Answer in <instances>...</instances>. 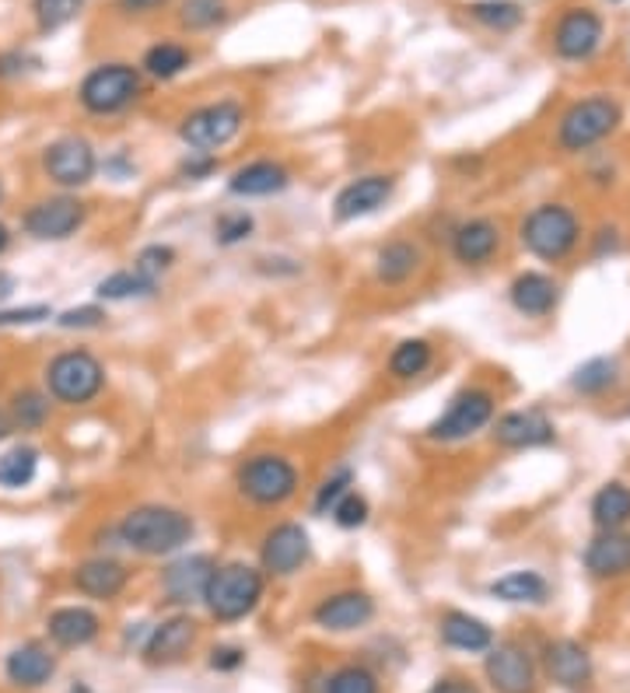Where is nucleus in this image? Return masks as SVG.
<instances>
[{"label":"nucleus","instance_id":"1","mask_svg":"<svg viewBox=\"0 0 630 693\" xmlns=\"http://www.w3.org/2000/svg\"><path fill=\"white\" fill-rule=\"evenodd\" d=\"M116 536L127 550L140 557H172L182 554L186 543L196 536V522L190 512H182L175 504H137L119 519Z\"/></svg>","mask_w":630,"mask_h":693},{"label":"nucleus","instance_id":"52","mask_svg":"<svg viewBox=\"0 0 630 693\" xmlns=\"http://www.w3.org/2000/svg\"><path fill=\"white\" fill-rule=\"evenodd\" d=\"M25 53H0V77H18L25 71Z\"/></svg>","mask_w":630,"mask_h":693},{"label":"nucleus","instance_id":"36","mask_svg":"<svg viewBox=\"0 0 630 693\" xmlns=\"http://www.w3.org/2000/svg\"><path fill=\"white\" fill-rule=\"evenodd\" d=\"M95 295L102 301H130V298H151L158 295V284L148 280L145 274H137L134 267L130 270H116L109 277H102L95 284Z\"/></svg>","mask_w":630,"mask_h":693},{"label":"nucleus","instance_id":"16","mask_svg":"<svg viewBox=\"0 0 630 693\" xmlns=\"http://www.w3.org/2000/svg\"><path fill=\"white\" fill-rule=\"evenodd\" d=\"M214 557L211 554H182L175 557L165 571H161V596L172 606H196L203 603L207 582L214 575Z\"/></svg>","mask_w":630,"mask_h":693},{"label":"nucleus","instance_id":"29","mask_svg":"<svg viewBox=\"0 0 630 693\" xmlns=\"http://www.w3.org/2000/svg\"><path fill=\"white\" fill-rule=\"evenodd\" d=\"M441 644H449L456 651H487L494 644V630L487 627L480 617L462 614V609H449L438 623Z\"/></svg>","mask_w":630,"mask_h":693},{"label":"nucleus","instance_id":"12","mask_svg":"<svg viewBox=\"0 0 630 693\" xmlns=\"http://www.w3.org/2000/svg\"><path fill=\"white\" fill-rule=\"evenodd\" d=\"M312 557V536L301 522H277L263 533L259 543V571L267 578H291L309 564Z\"/></svg>","mask_w":630,"mask_h":693},{"label":"nucleus","instance_id":"55","mask_svg":"<svg viewBox=\"0 0 630 693\" xmlns=\"http://www.w3.org/2000/svg\"><path fill=\"white\" fill-rule=\"evenodd\" d=\"M14 435V420L8 414V406H0V441H8Z\"/></svg>","mask_w":630,"mask_h":693},{"label":"nucleus","instance_id":"45","mask_svg":"<svg viewBox=\"0 0 630 693\" xmlns=\"http://www.w3.org/2000/svg\"><path fill=\"white\" fill-rule=\"evenodd\" d=\"M369 515H372V504L361 491H348L330 512L333 525H340V529H361L364 522H369Z\"/></svg>","mask_w":630,"mask_h":693},{"label":"nucleus","instance_id":"37","mask_svg":"<svg viewBox=\"0 0 630 693\" xmlns=\"http://www.w3.org/2000/svg\"><path fill=\"white\" fill-rule=\"evenodd\" d=\"M50 396L43 390H18L8 403V414L14 420V431H39L50 420Z\"/></svg>","mask_w":630,"mask_h":693},{"label":"nucleus","instance_id":"42","mask_svg":"<svg viewBox=\"0 0 630 693\" xmlns=\"http://www.w3.org/2000/svg\"><path fill=\"white\" fill-rule=\"evenodd\" d=\"M348 491H354V470H351V466H340V470H333L327 480L319 483V491H316V498H312V512L322 515V519H330L333 504H337L343 494H348Z\"/></svg>","mask_w":630,"mask_h":693},{"label":"nucleus","instance_id":"53","mask_svg":"<svg viewBox=\"0 0 630 693\" xmlns=\"http://www.w3.org/2000/svg\"><path fill=\"white\" fill-rule=\"evenodd\" d=\"M18 291V277L11 270H0V305H8Z\"/></svg>","mask_w":630,"mask_h":693},{"label":"nucleus","instance_id":"49","mask_svg":"<svg viewBox=\"0 0 630 693\" xmlns=\"http://www.w3.org/2000/svg\"><path fill=\"white\" fill-rule=\"evenodd\" d=\"M242 662H246V651L235 648V644H221V648L211 651V669H217V672H232Z\"/></svg>","mask_w":630,"mask_h":693},{"label":"nucleus","instance_id":"57","mask_svg":"<svg viewBox=\"0 0 630 693\" xmlns=\"http://www.w3.org/2000/svg\"><path fill=\"white\" fill-rule=\"evenodd\" d=\"M0 200H4V182H0Z\"/></svg>","mask_w":630,"mask_h":693},{"label":"nucleus","instance_id":"17","mask_svg":"<svg viewBox=\"0 0 630 693\" xmlns=\"http://www.w3.org/2000/svg\"><path fill=\"white\" fill-rule=\"evenodd\" d=\"M494 441L512 452H525V448H543L554 445L557 427L540 406H525V411H508L494 420Z\"/></svg>","mask_w":630,"mask_h":693},{"label":"nucleus","instance_id":"23","mask_svg":"<svg viewBox=\"0 0 630 693\" xmlns=\"http://www.w3.org/2000/svg\"><path fill=\"white\" fill-rule=\"evenodd\" d=\"M130 585V571L127 564H119L116 557H88L74 567V588L88 599L109 603L116 599L124 588Z\"/></svg>","mask_w":630,"mask_h":693},{"label":"nucleus","instance_id":"10","mask_svg":"<svg viewBox=\"0 0 630 693\" xmlns=\"http://www.w3.org/2000/svg\"><path fill=\"white\" fill-rule=\"evenodd\" d=\"M43 172L53 186H60L64 193H74V190H85L88 182L98 175V154L92 148L88 137H77V134H67V137H56L43 148Z\"/></svg>","mask_w":630,"mask_h":693},{"label":"nucleus","instance_id":"19","mask_svg":"<svg viewBox=\"0 0 630 693\" xmlns=\"http://www.w3.org/2000/svg\"><path fill=\"white\" fill-rule=\"evenodd\" d=\"M196 644V620L190 614H175L169 620H161L151 627V635L145 641V662L154 669L179 665L190 655V648Z\"/></svg>","mask_w":630,"mask_h":693},{"label":"nucleus","instance_id":"20","mask_svg":"<svg viewBox=\"0 0 630 693\" xmlns=\"http://www.w3.org/2000/svg\"><path fill=\"white\" fill-rule=\"evenodd\" d=\"M543 669L557 686L572 693H585L592 686V655L572 638L551 641L543 648Z\"/></svg>","mask_w":630,"mask_h":693},{"label":"nucleus","instance_id":"5","mask_svg":"<svg viewBox=\"0 0 630 693\" xmlns=\"http://www.w3.org/2000/svg\"><path fill=\"white\" fill-rule=\"evenodd\" d=\"M522 246L543 263H560L581 242V221L567 203H540L522 217Z\"/></svg>","mask_w":630,"mask_h":693},{"label":"nucleus","instance_id":"34","mask_svg":"<svg viewBox=\"0 0 630 693\" xmlns=\"http://www.w3.org/2000/svg\"><path fill=\"white\" fill-rule=\"evenodd\" d=\"M39 477V448L22 441L11 445L4 456H0V487L4 491H22Z\"/></svg>","mask_w":630,"mask_h":693},{"label":"nucleus","instance_id":"50","mask_svg":"<svg viewBox=\"0 0 630 693\" xmlns=\"http://www.w3.org/2000/svg\"><path fill=\"white\" fill-rule=\"evenodd\" d=\"M172 0H116V11L127 14V18H145V14H154L161 8H169Z\"/></svg>","mask_w":630,"mask_h":693},{"label":"nucleus","instance_id":"26","mask_svg":"<svg viewBox=\"0 0 630 693\" xmlns=\"http://www.w3.org/2000/svg\"><path fill=\"white\" fill-rule=\"evenodd\" d=\"M4 672H8V680L14 686H22V690H39V686H46L53 680V672H56V655L46 648V644H39V641H25V644H18L8 662H4Z\"/></svg>","mask_w":630,"mask_h":693},{"label":"nucleus","instance_id":"33","mask_svg":"<svg viewBox=\"0 0 630 693\" xmlns=\"http://www.w3.org/2000/svg\"><path fill=\"white\" fill-rule=\"evenodd\" d=\"M435 361V346L424 340V337H406L393 346L389 354V375L399 379V382H410L417 375H424L431 369Z\"/></svg>","mask_w":630,"mask_h":693},{"label":"nucleus","instance_id":"38","mask_svg":"<svg viewBox=\"0 0 630 693\" xmlns=\"http://www.w3.org/2000/svg\"><path fill=\"white\" fill-rule=\"evenodd\" d=\"M228 0H182L179 25L186 32H214L228 22Z\"/></svg>","mask_w":630,"mask_h":693},{"label":"nucleus","instance_id":"11","mask_svg":"<svg viewBox=\"0 0 630 693\" xmlns=\"http://www.w3.org/2000/svg\"><path fill=\"white\" fill-rule=\"evenodd\" d=\"M85 221H88L85 200H77L74 193H56L32 203L22 214V228L35 242H67L85 228Z\"/></svg>","mask_w":630,"mask_h":693},{"label":"nucleus","instance_id":"9","mask_svg":"<svg viewBox=\"0 0 630 693\" xmlns=\"http://www.w3.org/2000/svg\"><path fill=\"white\" fill-rule=\"evenodd\" d=\"M494 393L491 390H480V385H470V390H462L449 399V406L424 427V438L431 441H441V445H452V441H466L473 438L477 431H483L487 424L494 420Z\"/></svg>","mask_w":630,"mask_h":693},{"label":"nucleus","instance_id":"25","mask_svg":"<svg viewBox=\"0 0 630 693\" xmlns=\"http://www.w3.org/2000/svg\"><path fill=\"white\" fill-rule=\"evenodd\" d=\"M508 301H512V309L525 319H543L557 309L560 301V284L554 277H546L540 270H525L512 280V288H508Z\"/></svg>","mask_w":630,"mask_h":693},{"label":"nucleus","instance_id":"47","mask_svg":"<svg viewBox=\"0 0 630 693\" xmlns=\"http://www.w3.org/2000/svg\"><path fill=\"white\" fill-rule=\"evenodd\" d=\"M106 309L102 305H77V309H67L56 316V326L60 330H98V326H106Z\"/></svg>","mask_w":630,"mask_h":693},{"label":"nucleus","instance_id":"58","mask_svg":"<svg viewBox=\"0 0 630 693\" xmlns=\"http://www.w3.org/2000/svg\"><path fill=\"white\" fill-rule=\"evenodd\" d=\"M609 4H617V0H609Z\"/></svg>","mask_w":630,"mask_h":693},{"label":"nucleus","instance_id":"18","mask_svg":"<svg viewBox=\"0 0 630 693\" xmlns=\"http://www.w3.org/2000/svg\"><path fill=\"white\" fill-rule=\"evenodd\" d=\"M312 620L330 635H351V630H361L375 620V599L361 588H343L312 609Z\"/></svg>","mask_w":630,"mask_h":693},{"label":"nucleus","instance_id":"3","mask_svg":"<svg viewBox=\"0 0 630 693\" xmlns=\"http://www.w3.org/2000/svg\"><path fill=\"white\" fill-rule=\"evenodd\" d=\"M145 92V74L127 60H109V64L92 67L77 85V102L88 116H119L127 113Z\"/></svg>","mask_w":630,"mask_h":693},{"label":"nucleus","instance_id":"32","mask_svg":"<svg viewBox=\"0 0 630 693\" xmlns=\"http://www.w3.org/2000/svg\"><path fill=\"white\" fill-rule=\"evenodd\" d=\"M592 522L596 529H627L630 522V487L613 480L602 483L592 498Z\"/></svg>","mask_w":630,"mask_h":693},{"label":"nucleus","instance_id":"2","mask_svg":"<svg viewBox=\"0 0 630 693\" xmlns=\"http://www.w3.org/2000/svg\"><path fill=\"white\" fill-rule=\"evenodd\" d=\"M263 588H267V575L259 567L246 561H228L214 567L207 593H203V606L217 623H238L259 606Z\"/></svg>","mask_w":630,"mask_h":693},{"label":"nucleus","instance_id":"24","mask_svg":"<svg viewBox=\"0 0 630 693\" xmlns=\"http://www.w3.org/2000/svg\"><path fill=\"white\" fill-rule=\"evenodd\" d=\"M581 561L592 578H623L630 575V536L623 529H599V536L585 546Z\"/></svg>","mask_w":630,"mask_h":693},{"label":"nucleus","instance_id":"51","mask_svg":"<svg viewBox=\"0 0 630 693\" xmlns=\"http://www.w3.org/2000/svg\"><path fill=\"white\" fill-rule=\"evenodd\" d=\"M428 693H480L473 680H462V676H445L438 680Z\"/></svg>","mask_w":630,"mask_h":693},{"label":"nucleus","instance_id":"54","mask_svg":"<svg viewBox=\"0 0 630 693\" xmlns=\"http://www.w3.org/2000/svg\"><path fill=\"white\" fill-rule=\"evenodd\" d=\"M106 172H116L119 179H127V175H134L137 169H134V161H127V154H116L113 161H106Z\"/></svg>","mask_w":630,"mask_h":693},{"label":"nucleus","instance_id":"39","mask_svg":"<svg viewBox=\"0 0 630 693\" xmlns=\"http://www.w3.org/2000/svg\"><path fill=\"white\" fill-rule=\"evenodd\" d=\"M617 361L613 358H592L585 361L581 369H575L572 375V390L581 393V396H602L606 390H613L617 385Z\"/></svg>","mask_w":630,"mask_h":693},{"label":"nucleus","instance_id":"56","mask_svg":"<svg viewBox=\"0 0 630 693\" xmlns=\"http://www.w3.org/2000/svg\"><path fill=\"white\" fill-rule=\"evenodd\" d=\"M8 246H11V228H8L4 221H0V256L8 253Z\"/></svg>","mask_w":630,"mask_h":693},{"label":"nucleus","instance_id":"46","mask_svg":"<svg viewBox=\"0 0 630 693\" xmlns=\"http://www.w3.org/2000/svg\"><path fill=\"white\" fill-rule=\"evenodd\" d=\"M53 319V309L43 301L35 305H22V309H8V305H0V330H18V326H39Z\"/></svg>","mask_w":630,"mask_h":693},{"label":"nucleus","instance_id":"35","mask_svg":"<svg viewBox=\"0 0 630 693\" xmlns=\"http://www.w3.org/2000/svg\"><path fill=\"white\" fill-rule=\"evenodd\" d=\"M466 14L491 32H515L525 18L519 0H473V4H466Z\"/></svg>","mask_w":630,"mask_h":693},{"label":"nucleus","instance_id":"43","mask_svg":"<svg viewBox=\"0 0 630 693\" xmlns=\"http://www.w3.org/2000/svg\"><path fill=\"white\" fill-rule=\"evenodd\" d=\"M172 267H175V249L165 246V242H151V246H145L134 256V270L145 274L154 284H161V277H165Z\"/></svg>","mask_w":630,"mask_h":693},{"label":"nucleus","instance_id":"13","mask_svg":"<svg viewBox=\"0 0 630 693\" xmlns=\"http://www.w3.org/2000/svg\"><path fill=\"white\" fill-rule=\"evenodd\" d=\"M399 186V179L393 172H369V175H357L351 182H343L333 196V221L337 224H354L361 217H372L378 214L385 203L393 200Z\"/></svg>","mask_w":630,"mask_h":693},{"label":"nucleus","instance_id":"4","mask_svg":"<svg viewBox=\"0 0 630 693\" xmlns=\"http://www.w3.org/2000/svg\"><path fill=\"white\" fill-rule=\"evenodd\" d=\"M235 487H238V494L256 508H280L298 494L301 473L288 456L256 452V456L238 462Z\"/></svg>","mask_w":630,"mask_h":693},{"label":"nucleus","instance_id":"22","mask_svg":"<svg viewBox=\"0 0 630 693\" xmlns=\"http://www.w3.org/2000/svg\"><path fill=\"white\" fill-rule=\"evenodd\" d=\"M291 186V172L274 158H256L238 166L228 175V193L238 200H263V196H277Z\"/></svg>","mask_w":630,"mask_h":693},{"label":"nucleus","instance_id":"30","mask_svg":"<svg viewBox=\"0 0 630 693\" xmlns=\"http://www.w3.org/2000/svg\"><path fill=\"white\" fill-rule=\"evenodd\" d=\"M491 596L515 606H543L551 599V582L540 571H508L504 578L491 582Z\"/></svg>","mask_w":630,"mask_h":693},{"label":"nucleus","instance_id":"40","mask_svg":"<svg viewBox=\"0 0 630 693\" xmlns=\"http://www.w3.org/2000/svg\"><path fill=\"white\" fill-rule=\"evenodd\" d=\"M85 8V0H32V18L39 32H60L64 25H71L74 18Z\"/></svg>","mask_w":630,"mask_h":693},{"label":"nucleus","instance_id":"48","mask_svg":"<svg viewBox=\"0 0 630 693\" xmlns=\"http://www.w3.org/2000/svg\"><path fill=\"white\" fill-rule=\"evenodd\" d=\"M217 154H207V151H190L186 158L179 161V175L182 179H193V182H200V179H211L214 172H217Z\"/></svg>","mask_w":630,"mask_h":693},{"label":"nucleus","instance_id":"41","mask_svg":"<svg viewBox=\"0 0 630 693\" xmlns=\"http://www.w3.org/2000/svg\"><path fill=\"white\" fill-rule=\"evenodd\" d=\"M253 232H256V217L249 211H242V207L214 217V242H217V246H225V249L242 246V242H246Z\"/></svg>","mask_w":630,"mask_h":693},{"label":"nucleus","instance_id":"28","mask_svg":"<svg viewBox=\"0 0 630 693\" xmlns=\"http://www.w3.org/2000/svg\"><path fill=\"white\" fill-rule=\"evenodd\" d=\"M420 270V249L410 238H393L375 253V280L382 288H403Z\"/></svg>","mask_w":630,"mask_h":693},{"label":"nucleus","instance_id":"7","mask_svg":"<svg viewBox=\"0 0 630 693\" xmlns=\"http://www.w3.org/2000/svg\"><path fill=\"white\" fill-rule=\"evenodd\" d=\"M246 127V106L238 98H217L207 106H196L179 119V140L190 151L217 154Z\"/></svg>","mask_w":630,"mask_h":693},{"label":"nucleus","instance_id":"6","mask_svg":"<svg viewBox=\"0 0 630 693\" xmlns=\"http://www.w3.org/2000/svg\"><path fill=\"white\" fill-rule=\"evenodd\" d=\"M106 390V364L85 346L60 351L46 364V396L64 406H88Z\"/></svg>","mask_w":630,"mask_h":693},{"label":"nucleus","instance_id":"31","mask_svg":"<svg viewBox=\"0 0 630 693\" xmlns=\"http://www.w3.org/2000/svg\"><path fill=\"white\" fill-rule=\"evenodd\" d=\"M190 67H193V53H190V46L172 43V39L148 46L145 60H140V74H148V77H154V81H175L179 74H186Z\"/></svg>","mask_w":630,"mask_h":693},{"label":"nucleus","instance_id":"8","mask_svg":"<svg viewBox=\"0 0 630 693\" xmlns=\"http://www.w3.org/2000/svg\"><path fill=\"white\" fill-rule=\"evenodd\" d=\"M620 106L609 95H588L575 102L572 109L560 116L557 124V145L572 154H581L588 148L602 145V140L620 127Z\"/></svg>","mask_w":630,"mask_h":693},{"label":"nucleus","instance_id":"44","mask_svg":"<svg viewBox=\"0 0 630 693\" xmlns=\"http://www.w3.org/2000/svg\"><path fill=\"white\" fill-rule=\"evenodd\" d=\"M327 693H378V680L375 672L364 665H343L330 676Z\"/></svg>","mask_w":630,"mask_h":693},{"label":"nucleus","instance_id":"14","mask_svg":"<svg viewBox=\"0 0 630 693\" xmlns=\"http://www.w3.org/2000/svg\"><path fill=\"white\" fill-rule=\"evenodd\" d=\"M487 683L498 693H536V662L519 641H498L487 648Z\"/></svg>","mask_w":630,"mask_h":693},{"label":"nucleus","instance_id":"15","mask_svg":"<svg viewBox=\"0 0 630 693\" xmlns=\"http://www.w3.org/2000/svg\"><path fill=\"white\" fill-rule=\"evenodd\" d=\"M602 35L606 22L592 8H567L554 25V53L560 60H572V64H581L602 46Z\"/></svg>","mask_w":630,"mask_h":693},{"label":"nucleus","instance_id":"21","mask_svg":"<svg viewBox=\"0 0 630 693\" xmlns=\"http://www.w3.org/2000/svg\"><path fill=\"white\" fill-rule=\"evenodd\" d=\"M452 256L462 267H487L501 249V228L491 217H470L452 228Z\"/></svg>","mask_w":630,"mask_h":693},{"label":"nucleus","instance_id":"27","mask_svg":"<svg viewBox=\"0 0 630 693\" xmlns=\"http://www.w3.org/2000/svg\"><path fill=\"white\" fill-rule=\"evenodd\" d=\"M46 630H50L53 644H60V648H85L98 638L102 620L88 606H60L50 614Z\"/></svg>","mask_w":630,"mask_h":693}]
</instances>
